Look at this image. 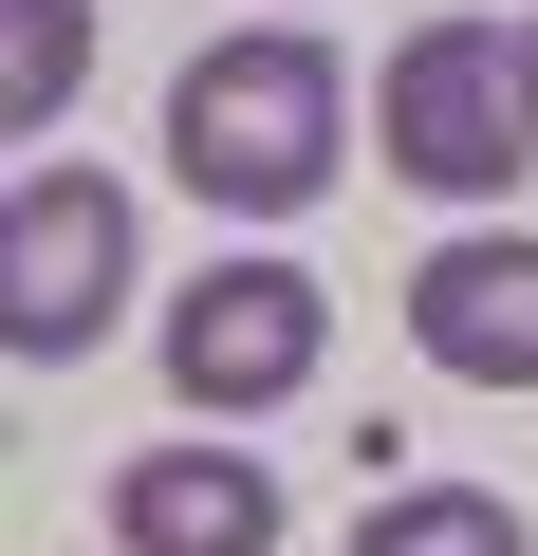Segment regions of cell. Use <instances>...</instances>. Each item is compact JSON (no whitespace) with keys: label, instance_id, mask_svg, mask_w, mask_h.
<instances>
[{"label":"cell","instance_id":"cell-1","mask_svg":"<svg viewBox=\"0 0 538 556\" xmlns=\"http://www.w3.org/2000/svg\"><path fill=\"white\" fill-rule=\"evenodd\" d=\"M167 167H186L223 223H298V204L353 167V75H335V38H316V20L204 38L186 93H167Z\"/></svg>","mask_w":538,"mask_h":556},{"label":"cell","instance_id":"cell-2","mask_svg":"<svg viewBox=\"0 0 538 556\" xmlns=\"http://www.w3.org/2000/svg\"><path fill=\"white\" fill-rule=\"evenodd\" d=\"M372 149H390L427 204H501V186L538 167V56H520V20H427V38H390Z\"/></svg>","mask_w":538,"mask_h":556},{"label":"cell","instance_id":"cell-3","mask_svg":"<svg viewBox=\"0 0 538 556\" xmlns=\"http://www.w3.org/2000/svg\"><path fill=\"white\" fill-rule=\"evenodd\" d=\"M112 316H130V186L112 167H20L0 186V353L75 371Z\"/></svg>","mask_w":538,"mask_h":556},{"label":"cell","instance_id":"cell-4","mask_svg":"<svg viewBox=\"0 0 538 556\" xmlns=\"http://www.w3.org/2000/svg\"><path fill=\"white\" fill-rule=\"evenodd\" d=\"M335 371V298L298 260H204L186 298H167V390L204 408V427H241V408H298Z\"/></svg>","mask_w":538,"mask_h":556},{"label":"cell","instance_id":"cell-5","mask_svg":"<svg viewBox=\"0 0 538 556\" xmlns=\"http://www.w3.org/2000/svg\"><path fill=\"white\" fill-rule=\"evenodd\" d=\"M409 353L446 390H538V241H501V223L427 241L409 260Z\"/></svg>","mask_w":538,"mask_h":556},{"label":"cell","instance_id":"cell-6","mask_svg":"<svg viewBox=\"0 0 538 556\" xmlns=\"http://www.w3.org/2000/svg\"><path fill=\"white\" fill-rule=\"evenodd\" d=\"M112 556H279V464L260 445H130L112 464Z\"/></svg>","mask_w":538,"mask_h":556},{"label":"cell","instance_id":"cell-7","mask_svg":"<svg viewBox=\"0 0 538 556\" xmlns=\"http://www.w3.org/2000/svg\"><path fill=\"white\" fill-rule=\"evenodd\" d=\"M353 556H538V538H520L501 482H390V501L353 519Z\"/></svg>","mask_w":538,"mask_h":556},{"label":"cell","instance_id":"cell-8","mask_svg":"<svg viewBox=\"0 0 538 556\" xmlns=\"http://www.w3.org/2000/svg\"><path fill=\"white\" fill-rule=\"evenodd\" d=\"M93 75V0H0V130H57Z\"/></svg>","mask_w":538,"mask_h":556},{"label":"cell","instance_id":"cell-9","mask_svg":"<svg viewBox=\"0 0 538 556\" xmlns=\"http://www.w3.org/2000/svg\"><path fill=\"white\" fill-rule=\"evenodd\" d=\"M520 56H538V20H520Z\"/></svg>","mask_w":538,"mask_h":556}]
</instances>
